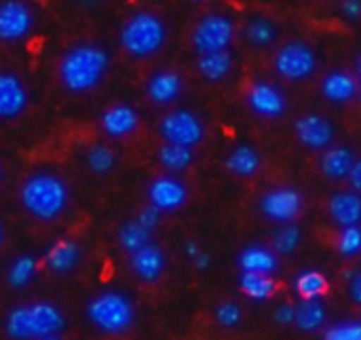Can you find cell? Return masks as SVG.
<instances>
[{"label":"cell","mask_w":361,"mask_h":340,"mask_svg":"<svg viewBox=\"0 0 361 340\" xmlns=\"http://www.w3.org/2000/svg\"><path fill=\"white\" fill-rule=\"evenodd\" d=\"M72 201L70 184L51 169H36L27 174L19 186V203L23 212L38 222L59 220Z\"/></svg>","instance_id":"1"},{"label":"cell","mask_w":361,"mask_h":340,"mask_svg":"<svg viewBox=\"0 0 361 340\" xmlns=\"http://www.w3.org/2000/svg\"><path fill=\"white\" fill-rule=\"evenodd\" d=\"M110 70V53L93 42L74 44L63 51L57 76L61 87L72 95H87L95 91Z\"/></svg>","instance_id":"2"},{"label":"cell","mask_w":361,"mask_h":340,"mask_svg":"<svg viewBox=\"0 0 361 340\" xmlns=\"http://www.w3.org/2000/svg\"><path fill=\"white\" fill-rule=\"evenodd\" d=\"M66 315L51 300H30L15 305L4 317V334L11 340H38L57 336L66 330Z\"/></svg>","instance_id":"3"},{"label":"cell","mask_w":361,"mask_h":340,"mask_svg":"<svg viewBox=\"0 0 361 340\" xmlns=\"http://www.w3.org/2000/svg\"><path fill=\"white\" fill-rule=\"evenodd\" d=\"M85 315L91 328L104 336H125L137 322L133 300L121 290H104L89 298Z\"/></svg>","instance_id":"4"},{"label":"cell","mask_w":361,"mask_h":340,"mask_svg":"<svg viewBox=\"0 0 361 340\" xmlns=\"http://www.w3.org/2000/svg\"><path fill=\"white\" fill-rule=\"evenodd\" d=\"M118 42L133 59L154 57L167 42V23L152 11L131 13L121 25Z\"/></svg>","instance_id":"5"},{"label":"cell","mask_w":361,"mask_h":340,"mask_svg":"<svg viewBox=\"0 0 361 340\" xmlns=\"http://www.w3.org/2000/svg\"><path fill=\"white\" fill-rule=\"evenodd\" d=\"M273 68L288 83H305L315 76L319 68V57L309 42L290 40L277 49L273 57Z\"/></svg>","instance_id":"6"},{"label":"cell","mask_w":361,"mask_h":340,"mask_svg":"<svg viewBox=\"0 0 361 340\" xmlns=\"http://www.w3.org/2000/svg\"><path fill=\"white\" fill-rule=\"evenodd\" d=\"M237 28L235 21L224 13H207L203 15L190 34L195 51L201 53H214V51H228L235 42Z\"/></svg>","instance_id":"7"},{"label":"cell","mask_w":361,"mask_h":340,"mask_svg":"<svg viewBox=\"0 0 361 340\" xmlns=\"http://www.w3.org/2000/svg\"><path fill=\"white\" fill-rule=\"evenodd\" d=\"M305 197L296 186H271L258 199V212L273 224H292L302 216Z\"/></svg>","instance_id":"8"},{"label":"cell","mask_w":361,"mask_h":340,"mask_svg":"<svg viewBox=\"0 0 361 340\" xmlns=\"http://www.w3.org/2000/svg\"><path fill=\"white\" fill-rule=\"evenodd\" d=\"M159 133L165 144H178L195 150L205 140V123L192 110L178 108V110H169L161 119Z\"/></svg>","instance_id":"9"},{"label":"cell","mask_w":361,"mask_h":340,"mask_svg":"<svg viewBox=\"0 0 361 340\" xmlns=\"http://www.w3.org/2000/svg\"><path fill=\"white\" fill-rule=\"evenodd\" d=\"M36 15L25 0H0V42L17 44L30 38Z\"/></svg>","instance_id":"10"},{"label":"cell","mask_w":361,"mask_h":340,"mask_svg":"<svg viewBox=\"0 0 361 340\" xmlns=\"http://www.w3.org/2000/svg\"><path fill=\"white\" fill-rule=\"evenodd\" d=\"M245 104L258 119H264V121H277L288 112L286 93L281 91V87L269 80H254L247 87Z\"/></svg>","instance_id":"11"},{"label":"cell","mask_w":361,"mask_h":340,"mask_svg":"<svg viewBox=\"0 0 361 340\" xmlns=\"http://www.w3.org/2000/svg\"><path fill=\"white\" fill-rule=\"evenodd\" d=\"M294 135L300 146L307 150L324 152L326 148L334 146L336 142V127L334 123L317 112L302 114L294 121Z\"/></svg>","instance_id":"12"},{"label":"cell","mask_w":361,"mask_h":340,"mask_svg":"<svg viewBox=\"0 0 361 340\" xmlns=\"http://www.w3.org/2000/svg\"><path fill=\"white\" fill-rule=\"evenodd\" d=\"M146 197L148 205H152L161 214H176L188 203V186L173 174H165L148 184Z\"/></svg>","instance_id":"13"},{"label":"cell","mask_w":361,"mask_h":340,"mask_svg":"<svg viewBox=\"0 0 361 340\" xmlns=\"http://www.w3.org/2000/svg\"><path fill=\"white\" fill-rule=\"evenodd\" d=\"M30 106V91L21 76L0 70V121L19 119Z\"/></svg>","instance_id":"14"},{"label":"cell","mask_w":361,"mask_h":340,"mask_svg":"<svg viewBox=\"0 0 361 340\" xmlns=\"http://www.w3.org/2000/svg\"><path fill=\"white\" fill-rule=\"evenodd\" d=\"M129 271L142 284H157L167 271V256L157 243H148L129 254Z\"/></svg>","instance_id":"15"},{"label":"cell","mask_w":361,"mask_h":340,"mask_svg":"<svg viewBox=\"0 0 361 340\" xmlns=\"http://www.w3.org/2000/svg\"><path fill=\"white\" fill-rule=\"evenodd\" d=\"M319 91H322L326 102H330L334 106H347V104H351L353 99L360 97L361 83L353 72L336 68V70H330L322 78Z\"/></svg>","instance_id":"16"},{"label":"cell","mask_w":361,"mask_h":340,"mask_svg":"<svg viewBox=\"0 0 361 340\" xmlns=\"http://www.w3.org/2000/svg\"><path fill=\"white\" fill-rule=\"evenodd\" d=\"M182 91H184V78L180 72L171 68H161L152 72L146 80V97L159 108H165L178 102Z\"/></svg>","instance_id":"17"},{"label":"cell","mask_w":361,"mask_h":340,"mask_svg":"<svg viewBox=\"0 0 361 340\" xmlns=\"http://www.w3.org/2000/svg\"><path fill=\"white\" fill-rule=\"evenodd\" d=\"M99 129L112 140H125L140 129V112L129 104H112L99 114Z\"/></svg>","instance_id":"18"},{"label":"cell","mask_w":361,"mask_h":340,"mask_svg":"<svg viewBox=\"0 0 361 340\" xmlns=\"http://www.w3.org/2000/svg\"><path fill=\"white\" fill-rule=\"evenodd\" d=\"M237 267L241 273H260V275L275 277V273H279L281 269V260L271 248L252 243L237 254Z\"/></svg>","instance_id":"19"},{"label":"cell","mask_w":361,"mask_h":340,"mask_svg":"<svg viewBox=\"0 0 361 340\" xmlns=\"http://www.w3.org/2000/svg\"><path fill=\"white\" fill-rule=\"evenodd\" d=\"M328 216L338 226H361V195L355 190H338L328 199Z\"/></svg>","instance_id":"20"},{"label":"cell","mask_w":361,"mask_h":340,"mask_svg":"<svg viewBox=\"0 0 361 340\" xmlns=\"http://www.w3.org/2000/svg\"><path fill=\"white\" fill-rule=\"evenodd\" d=\"M82 258V250L76 241L72 239H59L55 241L47 252H44V267L53 275H68L72 273Z\"/></svg>","instance_id":"21"},{"label":"cell","mask_w":361,"mask_h":340,"mask_svg":"<svg viewBox=\"0 0 361 340\" xmlns=\"http://www.w3.org/2000/svg\"><path fill=\"white\" fill-rule=\"evenodd\" d=\"M355 154L349 146L343 144H334L330 148H326L319 157V171L326 180L332 182H343L349 178L351 167L355 163Z\"/></svg>","instance_id":"22"},{"label":"cell","mask_w":361,"mask_h":340,"mask_svg":"<svg viewBox=\"0 0 361 340\" xmlns=\"http://www.w3.org/2000/svg\"><path fill=\"white\" fill-rule=\"evenodd\" d=\"M224 167L235 178L250 180V178L258 176V171L262 167V154L258 152V148H254L250 144H239L226 154Z\"/></svg>","instance_id":"23"},{"label":"cell","mask_w":361,"mask_h":340,"mask_svg":"<svg viewBox=\"0 0 361 340\" xmlns=\"http://www.w3.org/2000/svg\"><path fill=\"white\" fill-rule=\"evenodd\" d=\"M235 68V57L228 51H214V53H201L197 57V70L199 74L209 83L224 80Z\"/></svg>","instance_id":"24"},{"label":"cell","mask_w":361,"mask_h":340,"mask_svg":"<svg viewBox=\"0 0 361 340\" xmlns=\"http://www.w3.org/2000/svg\"><path fill=\"white\" fill-rule=\"evenodd\" d=\"M294 326L302 334H313L324 330L328 326V309L324 300H300L296 305Z\"/></svg>","instance_id":"25"},{"label":"cell","mask_w":361,"mask_h":340,"mask_svg":"<svg viewBox=\"0 0 361 340\" xmlns=\"http://www.w3.org/2000/svg\"><path fill=\"white\" fill-rule=\"evenodd\" d=\"M294 292L300 296V300H324L328 294V277L317 271V269H302L296 273L294 281Z\"/></svg>","instance_id":"26"},{"label":"cell","mask_w":361,"mask_h":340,"mask_svg":"<svg viewBox=\"0 0 361 340\" xmlns=\"http://www.w3.org/2000/svg\"><path fill=\"white\" fill-rule=\"evenodd\" d=\"M239 290L245 298L254 303H267L275 296L277 284L273 275H260V273H239Z\"/></svg>","instance_id":"27"},{"label":"cell","mask_w":361,"mask_h":340,"mask_svg":"<svg viewBox=\"0 0 361 340\" xmlns=\"http://www.w3.org/2000/svg\"><path fill=\"white\" fill-rule=\"evenodd\" d=\"M150 241H152V231L146 229L144 224H140L135 218L123 222V224L118 226V231H116V243H118L121 250L127 252V254L137 252L140 248L148 245Z\"/></svg>","instance_id":"28"},{"label":"cell","mask_w":361,"mask_h":340,"mask_svg":"<svg viewBox=\"0 0 361 340\" xmlns=\"http://www.w3.org/2000/svg\"><path fill=\"white\" fill-rule=\"evenodd\" d=\"M36 275H38V260L32 254H21L8 265L6 284L13 290H23L36 279Z\"/></svg>","instance_id":"29"},{"label":"cell","mask_w":361,"mask_h":340,"mask_svg":"<svg viewBox=\"0 0 361 340\" xmlns=\"http://www.w3.org/2000/svg\"><path fill=\"white\" fill-rule=\"evenodd\" d=\"M159 163L167 174H182L186 171L192 161H195V152L192 148L186 146H178V144H165L159 148Z\"/></svg>","instance_id":"30"},{"label":"cell","mask_w":361,"mask_h":340,"mask_svg":"<svg viewBox=\"0 0 361 340\" xmlns=\"http://www.w3.org/2000/svg\"><path fill=\"white\" fill-rule=\"evenodd\" d=\"M279 36V28L273 19L269 17H262V15H256L252 17L247 23H245V40L252 44V47H258V49H264L269 44H273Z\"/></svg>","instance_id":"31"},{"label":"cell","mask_w":361,"mask_h":340,"mask_svg":"<svg viewBox=\"0 0 361 340\" xmlns=\"http://www.w3.org/2000/svg\"><path fill=\"white\" fill-rule=\"evenodd\" d=\"M302 243V231L296 222L292 224H279L275 233L271 235V250L281 258L294 254Z\"/></svg>","instance_id":"32"},{"label":"cell","mask_w":361,"mask_h":340,"mask_svg":"<svg viewBox=\"0 0 361 340\" xmlns=\"http://www.w3.org/2000/svg\"><path fill=\"white\" fill-rule=\"evenodd\" d=\"M85 163L91 174L95 176H106L116 167V152L108 144H93L85 152Z\"/></svg>","instance_id":"33"},{"label":"cell","mask_w":361,"mask_h":340,"mask_svg":"<svg viewBox=\"0 0 361 340\" xmlns=\"http://www.w3.org/2000/svg\"><path fill=\"white\" fill-rule=\"evenodd\" d=\"M322 340H361V320L349 317L332 322L322 330Z\"/></svg>","instance_id":"34"},{"label":"cell","mask_w":361,"mask_h":340,"mask_svg":"<svg viewBox=\"0 0 361 340\" xmlns=\"http://www.w3.org/2000/svg\"><path fill=\"white\" fill-rule=\"evenodd\" d=\"M336 252H338L341 258H347V260H353V258L361 256V226L338 229Z\"/></svg>","instance_id":"35"},{"label":"cell","mask_w":361,"mask_h":340,"mask_svg":"<svg viewBox=\"0 0 361 340\" xmlns=\"http://www.w3.org/2000/svg\"><path fill=\"white\" fill-rule=\"evenodd\" d=\"M214 317H216V324L220 328H226V330H233L241 324L243 320V309L239 307V303L235 300H224L216 307L214 311Z\"/></svg>","instance_id":"36"},{"label":"cell","mask_w":361,"mask_h":340,"mask_svg":"<svg viewBox=\"0 0 361 340\" xmlns=\"http://www.w3.org/2000/svg\"><path fill=\"white\" fill-rule=\"evenodd\" d=\"M294 320H296V305L294 303H279L275 309H273V322L277 326H294Z\"/></svg>","instance_id":"37"},{"label":"cell","mask_w":361,"mask_h":340,"mask_svg":"<svg viewBox=\"0 0 361 340\" xmlns=\"http://www.w3.org/2000/svg\"><path fill=\"white\" fill-rule=\"evenodd\" d=\"M345 281L349 284L347 286V292H349L351 303H355L357 307H361V269L345 273Z\"/></svg>","instance_id":"38"},{"label":"cell","mask_w":361,"mask_h":340,"mask_svg":"<svg viewBox=\"0 0 361 340\" xmlns=\"http://www.w3.org/2000/svg\"><path fill=\"white\" fill-rule=\"evenodd\" d=\"M161 212L159 210H154L152 205H144L140 212H137V216H135V220L140 222V224H144L146 229H150V231H154L157 226H159V222H161Z\"/></svg>","instance_id":"39"},{"label":"cell","mask_w":361,"mask_h":340,"mask_svg":"<svg viewBox=\"0 0 361 340\" xmlns=\"http://www.w3.org/2000/svg\"><path fill=\"white\" fill-rule=\"evenodd\" d=\"M338 11H341L343 19L355 23L361 19V0H341Z\"/></svg>","instance_id":"40"},{"label":"cell","mask_w":361,"mask_h":340,"mask_svg":"<svg viewBox=\"0 0 361 340\" xmlns=\"http://www.w3.org/2000/svg\"><path fill=\"white\" fill-rule=\"evenodd\" d=\"M347 182H349L351 190H355V193H360L361 195V157L360 159H355V163H353V167H351V174H349Z\"/></svg>","instance_id":"41"},{"label":"cell","mask_w":361,"mask_h":340,"mask_svg":"<svg viewBox=\"0 0 361 340\" xmlns=\"http://www.w3.org/2000/svg\"><path fill=\"white\" fill-rule=\"evenodd\" d=\"M182 250H184V256L192 262L201 252H203V248H201V243L197 241V239H186L184 241V245H182Z\"/></svg>","instance_id":"42"},{"label":"cell","mask_w":361,"mask_h":340,"mask_svg":"<svg viewBox=\"0 0 361 340\" xmlns=\"http://www.w3.org/2000/svg\"><path fill=\"white\" fill-rule=\"evenodd\" d=\"M192 267H195L197 271H207V269L212 267V254L203 250V252L192 260Z\"/></svg>","instance_id":"43"},{"label":"cell","mask_w":361,"mask_h":340,"mask_svg":"<svg viewBox=\"0 0 361 340\" xmlns=\"http://www.w3.org/2000/svg\"><path fill=\"white\" fill-rule=\"evenodd\" d=\"M355 70H357V74H355V76H357V80L361 83V53H360V57H357V66H355Z\"/></svg>","instance_id":"44"},{"label":"cell","mask_w":361,"mask_h":340,"mask_svg":"<svg viewBox=\"0 0 361 340\" xmlns=\"http://www.w3.org/2000/svg\"><path fill=\"white\" fill-rule=\"evenodd\" d=\"M78 2H82L85 6H93V4H95L97 0H78Z\"/></svg>","instance_id":"45"},{"label":"cell","mask_w":361,"mask_h":340,"mask_svg":"<svg viewBox=\"0 0 361 340\" xmlns=\"http://www.w3.org/2000/svg\"><path fill=\"white\" fill-rule=\"evenodd\" d=\"M2 243H4V226L0 224V248H2Z\"/></svg>","instance_id":"46"},{"label":"cell","mask_w":361,"mask_h":340,"mask_svg":"<svg viewBox=\"0 0 361 340\" xmlns=\"http://www.w3.org/2000/svg\"><path fill=\"white\" fill-rule=\"evenodd\" d=\"M38 340H61V334H57V336H44V339H38Z\"/></svg>","instance_id":"47"},{"label":"cell","mask_w":361,"mask_h":340,"mask_svg":"<svg viewBox=\"0 0 361 340\" xmlns=\"http://www.w3.org/2000/svg\"><path fill=\"white\" fill-rule=\"evenodd\" d=\"M2 180H4V169H2V165H0V186H2Z\"/></svg>","instance_id":"48"},{"label":"cell","mask_w":361,"mask_h":340,"mask_svg":"<svg viewBox=\"0 0 361 340\" xmlns=\"http://www.w3.org/2000/svg\"><path fill=\"white\" fill-rule=\"evenodd\" d=\"M357 99H360V104H361V91H360V97H357Z\"/></svg>","instance_id":"49"}]
</instances>
